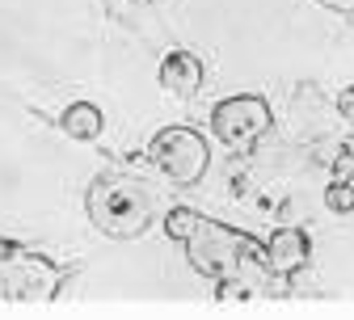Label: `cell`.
Masks as SVG:
<instances>
[{"instance_id": "obj_8", "label": "cell", "mask_w": 354, "mask_h": 320, "mask_svg": "<svg viewBox=\"0 0 354 320\" xmlns=\"http://www.w3.org/2000/svg\"><path fill=\"white\" fill-rule=\"evenodd\" d=\"M102 126H106V118H102V110L93 102H72L64 110V131L72 135V140H97Z\"/></svg>"}, {"instance_id": "obj_6", "label": "cell", "mask_w": 354, "mask_h": 320, "mask_svg": "<svg viewBox=\"0 0 354 320\" xmlns=\"http://www.w3.org/2000/svg\"><path fill=\"white\" fill-rule=\"evenodd\" d=\"M160 84L169 88L173 97L198 93V84H203V64H198V55H190V51H169V55L160 59Z\"/></svg>"}, {"instance_id": "obj_14", "label": "cell", "mask_w": 354, "mask_h": 320, "mask_svg": "<svg viewBox=\"0 0 354 320\" xmlns=\"http://www.w3.org/2000/svg\"><path fill=\"white\" fill-rule=\"evenodd\" d=\"M350 164V173H346V181H350V186H354V160H346Z\"/></svg>"}, {"instance_id": "obj_3", "label": "cell", "mask_w": 354, "mask_h": 320, "mask_svg": "<svg viewBox=\"0 0 354 320\" xmlns=\"http://www.w3.org/2000/svg\"><path fill=\"white\" fill-rule=\"evenodd\" d=\"M64 283V274L38 253H26L13 241H0V291H5L13 303H47L55 299Z\"/></svg>"}, {"instance_id": "obj_10", "label": "cell", "mask_w": 354, "mask_h": 320, "mask_svg": "<svg viewBox=\"0 0 354 320\" xmlns=\"http://www.w3.org/2000/svg\"><path fill=\"white\" fill-rule=\"evenodd\" d=\"M325 207L337 211V215H350L354 211V186H350V181H333V186L325 190Z\"/></svg>"}, {"instance_id": "obj_12", "label": "cell", "mask_w": 354, "mask_h": 320, "mask_svg": "<svg viewBox=\"0 0 354 320\" xmlns=\"http://www.w3.org/2000/svg\"><path fill=\"white\" fill-rule=\"evenodd\" d=\"M317 5H325L333 13H354V0H317Z\"/></svg>"}, {"instance_id": "obj_11", "label": "cell", "mask_w": 354, "mask_h": 320, "mask_svg": "<svg viewBox=\"0 0 354 320\" xmlns=\"http://www.w3.org/2000/svg\"><path fill=\"white\" fill-rule=\"evenodd\" d=\"M337 114H342V118L354 126V88H346V93L337 97Z\"/></svg>"}, {"instance_id": "obj_5", "label": "cell", "mask_w": 354, "mask_h": 320, "mask_svg": "<svg viewBox=\"0 0 354 320\" xmlns=\"http://www.w3.org/2000/svg\"><path fill=\"white\" fill-rule=\"evenodd\" d=\"M211 131H215V140L228 144L232 152H253L257 140L270 131V106L253 93L224 97L211 110Z\"/></svg>"}, {"instance_id": "obj_4", "label": "cell", "mask_w": 354, "mask_h": 320, "mask_svg": "<svg viewBox=\"0 0 354 320\" xmlns=\"http://www.w3.org/2000/svg\"><path fill=\"white\" fill-rule=\"evenodd\" d=\"M148 156H152V164L173 181V186H194V181L207 173V164H211L207 140L198 131H190V126L160 131L152 140V148H148Z\"/></svg>"}, {"instance_id": "obj_13", "label": "cell", "mask_w": 354, "mask_h": 320, "mask_svg": "<svg viewBox=\"0 0 354 320\" xmlns=\"http://www.w3.org/2000/svg\"><path fill=\"white\" fill-rule=\"evenodd\" d=\"M342 156H346V160H354V135H350V140L342 144Z\"/></svg>"}, {"instance_id": "obj_9", "label": "cell", "mask_w": 354, "mask_h": 320, "mask_svg": "<svg viewBox=\"0 0 354 320\" xmlns=\"http://www.w3.org/2000/svg\"><path fill=\"white\" fill-rule=\"evenodd\" d=\"M194 223H198V215H194L190 207H173V211L165 215V232H169L173 241H186V236L194 232Z\"/></svg>"}, {"instance_id": "obj_7", "label": "cell", "mask_w": 354, "mask_h": 320, "mask_svg": "<svg viewBox=\"0 0 354 320\" xmlns=\"http://www.w3.org/2000/svg\"><path fill=\"white\" fill-rule=\"evenodd\" d=\"M308 236L295 232V227H279V232L266 241V261H270L274 274H295L299 265H308Z\"/></svg>"}, {"instance_id": "obj_2", "label": "cell", "mask_w": 354, "mask_h": 320, "mask_svg": "<svg viewBox=\"0 0 354 320\" xmlns=\"http://www.w3.org/2000/svg\"><path fill=\"white\" fill-rule=\"evenodd\" d=\"M186 245V257L198 274H207V279H228V274L241 270L245 257H266L257 249V241H249L245 232H232V227L215 223V219H198L194 232L182 241Z\"/></svg>"}, {"instance_id": "obj_1", "label": "cell", "mask_w": 354, "mask_h": 320, "mask_svg": "<svg viewBox=\"0 0 354 320\" xmlns=\"http://www.w3.org/2000/svg\"><path fill=\"white\" fill-rule=\"evenodd\" d=\"M152 190L144 186L140 177H127V173H106L88 186V219H93L102 232L127 241V236H140L148 232L152 223Z\"/></svg>"}]
</instances>
